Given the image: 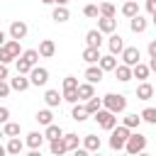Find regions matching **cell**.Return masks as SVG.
<instances>
[{"mask_svg":"<svg viewBox=\"0 0 156 156\" xmlns=\"http://www.w3.org/2000/svg\"><path fill=\"white\" fill-rule=\"evenodd\" d=\"M102 107L110 110L112 115H119L127 110V98L122 93H107V95H102Z\"/></svg>","mask_w":156,"mask_h":156,"instance_id":"6da1fadb","label":"cell"},{"mask_svg":"<svg viewBox=\"0 0 156 156\" xmlns=\"http://www.w3.org/2000/svg\"><path fill=\"white\" fill-rule=\"evenodd\" d=\"M22 56V49H20V41H15V39H7L5 41V46H0V63H10V61H17Z\"/></svg>","mask_w":156,"mask_h":156,"instance_id":"7a4b0ae2","label":"cell"},{"mask_svg":"<svg viewBox=\"0 0 156 156\" xmlns=\"http://www.w3.org/2000/svg\"><path fill=\"white\" fill-rule=\"evenodd\" d=\"M129 136H132V129H129V127H124V124L115 127V129H112V136H110V149H115V151H122Z\"/></svg>","mask_w":156,"mask_h":156,"instance_id":"3957f363","label":"cell"},{"mask_svg":"<svg viewBox=\"0 0 156 156\" xmlns=\"http://www.w3.org/2000/svg\"><path fill=\"white\" fill-rule=\"evenodd\" d=\"M146 136L144 134H139V132H132V136L127 139V144H124V151L129 154V156H139L141 151H146Z\"/></svg>","mask_w":156,"mask_h":156,"instance_id":"277c9868","label":"cell"},{"mask_svg":"<svg viewBox=\"0 0 156 156\" xmlns=\"http://www.w3.org/2000/svg\"><path fill=\"white\" fill-rule=\"evenodd\" d=\"M93 117H95L98 127H100V129H105V132H112V129L117 127V117H115L110 110H105V107H102L98 115H93Z\"/></svg>","mask_w":156,"mask_h":156,"instance_id":"5b68a950","label":"cell"},{"mask_svg":"<svg viewBox=\"0 0 156 156\" xmlns=\"http://www.w3.org/2000/svg\"><path fill=\"white\" fill-rule=\"evenodd\" d=\"M27 32H29L27 22H22V20H15V22L10 24V29H7V37H10V39H15V41H22V39L27 37Z\"/></svg>","mask_w":156,"mask_h":156,"instance_id":"8992f818","label":"cell"},{"mask_svg":"<svg viewBox=\"0 0 156 156\" xmlns=\"http://www.w3.org/2000/svg\"><path fill=\"white\" fill-rule=\"evenodd\" d=\"M122 63L129 66V68H134L136 63H141V51H139L136 46H124V51H122Z\"/></svg>","mask_w":156,"mask_h":156,"instance_id":"52a82bcc","label":"cell"},{"mask_svg":"<svg viewBox=\"0 0 156 156\" xmlns=\"http://www.w3.org/2000/svg\"><path fill=\"white\" fill-rule=\"evenodd\" d=\"M46 80H49V71L44 68V66H34L32 71H29V83L32 85H46Z\"/></svg>","mask_w":156,"mask_h":156,"instance_id":"ba28073f","label":"cell"},{"mask_svg":"<svg viewBox=\"0 0 156 156\" xmlns=\"http://www.w3.org/2000/svg\"><path fill=\"white\" fill-rule=\"evenodd\" d=\"M98 29H100L102 34H115L117 20H115V17H98Z\"/></svg>","mask_w":156,"mask_h":156,"instance_id":"9c48e42d","label":"cell"},{"mask_svg":"<svg viewBox=\"0 0 156 156\" xmlns=\"http://www.w3.org/2000/svg\"><path fill=\"white\" fill-rule=\"evenodd\" d=\"M37 51H39V56H41V58H51V56L56 54V44H54V39H41Z\"/></svg>","mask_w":156,"mask_h":156,"instance_id":"30bf717a","label":"cell"},{"mask_svg":"<svg viewBox=\"0 0 156 156\" xmlns=\"http://www.w3.org/2000/svg\"><path fill=\"white\" fill-rule=\"evenodd\" d=\"M80 58H83L85 63H90V66H98V61L102 58V54H100V49L85 46V49H83V54H80Z\"/></svg>","mask_w":156,"mask_h":156,"instance_id":"8fae6325","label":"cell"},{"mask_svg":"<svg viewBox=\"0 0 156 156\" xmlns=\"http://www.w3.org/2000/svg\"><path fill=\"white\" fill-rule=\"evenodd\" d=\"M29 85H32V83H29V76H20V73H17L15 78H10V88H12V90H17V93L29 90Z\"/></svg>","mask_w":156,"mask_h":156,"instance_id":"7c38bea8","label":"cell"},{"mask_svg":"<svg viewBox=\"0 0 156 156\" xmlns=\"http://www.w3.org/2000/svg\"><path fill=\"white\" fill-rule=\"evenodd\" d=\"M107 46H110V54L112 56H122V51H124V39L119 37V34H110V41H107Z\"/></svg>","mask_w":156,"mask_h":156,"instance_id":"4fadbf2b","label":"cell"},{"mask_svg":"<svg viewBox=\"0 0 156 156\" xmlns=\"http://www.w3.org/2000/svg\"><path fill=\"white\" fill-rule=\"evenodd\" d=\"M102 76H105V71L100 68V66H88L85 68V83H100L102 80Z\"/></svg>","mask_w":156,"mask_h":156,"instance_id":"5bb4252c","label":"cell"},{"mask_svg":"<svg viewBox=\"0 0 156 156\" xmlns=\"http://www.w3.org/2000/svg\"><path fill=\"white\" fill-rule=\"evenodd\" d=\"M51 20L58 22V24H61V22H68V20H71V10H68L66 5H56L54 12H51Z\"/></svg>","mask_w":156,"mask_h":156,"instance_id":"9a60e30c","label":"cell"},{"mask_svg":"<svg viewBox=\"0 0 156 156\" xmlns=\"http://www.w3.org/2000/svg\"><path fill=\"white\" fill-rule=\"evenodd\" d=\"M85 46L100 49V46H102V32H100V29H90V32L85 34Z\"/></svg>","mask_w":156,"mask_h":156,"instance_id":"2e32d148","label":"cell"},{"mask_svg":"<svg viewBox=\"0 0 156 156\" xmlns=\"http://www.w3.org/2000/svg\"><path fill=\"white\" fill-rule=\"evenodd\" d=\"M154 95H156V88H154L151 83H146V80L139 83V88H136V98H139V100H151Z\"/></svg>","mask_w":156,"mask_h":156,"instance_id":"e0dca14e","label":"cell"},{"mask_svg":"<svg viewBox=\"0 0 156 156\" xmlns=\"http://www.w3.org/2000/svg\"><path fill=\"white\" fill-rule=\"evenodd\" d=\"M90 98H95V85H93V83H80V85H78V100L88 102Z\"/></svg>","mask_w":156,"mask_h":156,"instance_id":"ac0fdd59","label":"cell"},{"mask_svg":"<svg viewBox=\"0 0 156 156\" xmlns=\"http://www.w3.org/2000/svg\"><path fill=\"white\" fill-rule=\"evenodd\" d=\"M24 144H27L32 151H37V149L44 144V134H41V132H29V134H27V139H24Z\"/></svg>","mask_w":156,"mask_h":156,"instance_id":"d6986e66","label":"cell"},{"mask_svg":"<svg viewBox=\"0 0 156 156\" xmlns=\"http://www.w3.org/2000/svg\"><path fill=\"white\" fill-rule=\"evenodd\" d=\"M83 149L90 151V154L100 151V136H95V134H85V136H83Z\"/></svg>","mask_w":156,"mask_h":156,"instance_id":"ffe728a7","label":"cell"},{"mask_svg":"<svg viewBox=\"0 0 156 156\" xmlns=\"http://www.w3.org/2000/svg\"><path fill=\"white\" fill-rule=\"evenodd\" d=\"M49 151H51V156H63V154H68V146H66L63 136H61V139L49 141Z\"/></svg>","mask_w":156,"mask_h":156,"instance_id":"44dd1931","label":"cell"},{"mask_svg":"<svg viewBox=\"0 0 156 156\" xmlns=\"http://www.w3.org/2000/svg\"><path fill=\"white\" fill-rule=\"evenodd\" d=\"M61 100H63V95H58V90H46V93H44V102H46L49 110H51V107H58Z\"/></svg>","mask_w":156,"mask_h":156,"instance_id":"7402d4cb","label":"cell"},{"mask_svg":"<svg viewBox=\"0 0 156 156\" xmlns=\"http://www.w3.org/2000/svg\"><path fill=\"white\" fill-rule=\"evenodd\" d=\"M5 146H7V154H10V156H20V154H22V149H24V141H22L20 136H12Z\"/></svg>","mask_w":156,"mask_h":156,"instance_id":"603a6c76","label":"cell"},{"mask_svg":"<svg viewBox=\"0 0 156 156\" xmlns=\"http://www.w3.org/2000/svg\"><path fill=\"white\" fill-rule=\"evenodd\" d=\"M146 27H149V22H146L141 15H136L134 20H129V29H132L134 34H141V32H146Z\"/></svg>","mask_w":156,"mask_h":156,"instance_id":"cb8c5ba5","label":"cell"},{"mask_svg":"<svg viewBox=\"0 0 156 156\" xmlns=\"http://www.w3.org/2000/svg\"><path fill=\"white\" fill-rule=\"evenodd\" d=\"M122 15L129 17V20H134V17L139 15V5H136V0H127V2L122 5Z\"/></svg>","mask_w":156,"mask_h":156,"instance_id":"d4e9b609","label":"cell"},{"mask_svg":"<svg viewBox=\"0 0 156 156\" xmlns=\"http://www.w3.org/2000/svg\"><path fill=\"white\" fill-rule=\"evenodd\" d=\"M115 76H117V80H122V83H127V80H132V78H134L132 68H129V66H124V63H119V66L115 68Z\"/></svg>","mask_w":156,"mask_h":156,"instance_id":"484cf974","label":"cell"},{"mask_svg":"<svg viewBox=\"0 0 156 156\" xmlns=\"http://www.w3.org/2000/svg\"><path fill=\"white\" fill-rule=\"evenodd\" d=\"M98 66H100L102 71H115V68H117L119 63H117V58H115L112 54H107V56H102V58L98 61Z\"/></svg>","mask_w":156,"mask_h":156,"instance_id":"4316f807","label":"cell"},{"mask_svg":"<svg viewBox=\"0 0 156 156\" xmlns=\"http://www.w3.org/2000/svg\"><path fill=\"white\" fill-rule=\"evenodd\" d=\"M71 117H73L76 122H85V119H88L90 115H88L85 105H78V102H76V105H73V110H71Z\"/></svg>","mask_w":156,"mask_h":156,"instance_id":"83f0119b","label":"cell"},{"mask_svg":"<svg viewBox=\"0 0 156 156\" xmlns=\"http://www.w3.org/2000/svg\"><path fill=\"white\" fill-rule=\"evenodd\" d=\"M34 119H37L39 124H44V127L54 124V115H51V110H49V107H46V110H39V112L34 115Z\"/></svg>","mask_w":156,"mask_h":156,"instance_id":"f1b7e54d","label":"cell"},{"mask_svg":"<svg viewBox=\"0 0 156 156\" xmlns=\"http://www.w3.org/2000/svg\"><path fill=\"white\" fill-rule=\"evenodd\" d=\"M63 136V129L58 127V124H49L46 129H44V139H49V141H54V139H61Z\"/></svg>","mask_w":156,"mask_h":156,"instance_id":"f546056e","label":"cell"},{"mask_svg":"<svg viewBox=\"0 0 156 156\" xmlns=\"http://www.w3.org/2000/svg\"><path fill=\"white\" fill-rule=\"evenodd\" d=\"M132 73H134V78H139V80L144 83V80L149 78V73H151V68H149L146 63H136V66L132 68Z\"/></svg>","mask_w":156,"mask_h":156,"instance_id":"4dcf8cb0","label":"cell"},{"mask_svg":"<svg viewBox=\"0 0 156 156\" xmlns=\"http://www.w3.org/2000/svg\"><path fill=\"white\" fill-rule=\"evenodd\" d=\"M85 110H88V115L93 117V115H98L100 110H102V98H90L88 102H85Z\"/></svg>","mask_w":156,"mask_h":156,"instance_id":"1f68e13d","label":"cell"},{"mask_svg":"<svg viewBox=\"0 0 156 156\" xmlns=\"http://www.w3.org/2000/svg\"><path fill=\"white\" fill-rule=\"evenodd\" d=\"M63 141H66L68 151H76V149H80V136H78V134H73V132L63 134Z\"/></svg>","mask_w":156,"mask_h":156,"instance_id":"d6a6232c","label":"cell"},{"mask_svg":"<svg viewBox=\"0 0 156 156\" xmlns=\"http://www.w3.org/2000/svg\"><path fill=\"white\" fill-rule=\"evenodd\" d=\"M122 124H124V127H129V129H136V127L141 124V115H136V112H129V115L122 119Z\"/></svg>","mask_w":156,"mask_h":156,"instance_id":"836d02e7","label":"cell"},{"mask_svg":"<svg viewBox=\"0 0 156 156\" xmlns=\"http://www.w3.org/2000/svg\"><path fill=\"white\" fill-rule=\"evenodd\" d=\"M2 134H5L7 139L20 136V124H17V122H7V124H2Z\"/></svg>","mask_w":156,"mask_h":156,"instance_id":"e575fe53","label":"cell"},{"mask_svg":"<svg viewBox=\"0 0 156 156\" xmlns=\"http://www.w3.org/2000/svg\"><path fill=\"white\" fill-rule=\"evenodd\" d=\"M98 7H100V17H115V12H117L112 2H100Z\"/></svg>","mask_w":156,"mask_h":156,"instance_id":"d590c367","label":"cell"},{"mask_svg":"<svg viewBox=\"0 0 156 156\" xmlns=\"http://www.w3.org/2000/svg\"><path fill=\"white\" fill-rule=\"evenodd\" d=\"M22 58L29 61L32 66H37V63H39V51H37V49H27V51H22Z\"/></svg>","mask_w":156,"mask_h":156,"instance_id":"8d00e7d4","label":"cell"},{"mask_svg":"<svg viewBox=\"0 0 156 156\" xmlns=\"http://www.w3.org/2000/svg\"><path fill=\"white\" fill-rule=\"evenodd\" d=\"M32 68H34V66H32L29 61H24L22 56L17 58V73H20V76H29V71H32Z\"/></svg>","mask_w":156,"mask_h":156,"instance_id":"74e56055","label":"cell"},{"mask_svg":"<svg viewBox=\"0 0 156 156\" xmlns=\"http://www.w3.org/2000/svg\"><path fill=\"white\" fill-rule=\"evenodd\" d=\"M141 119L149 124H156V107H144L141 110Z\"/></svg>","mask_w":156,"mask_h":156,"instance_id":"f35d334b","label":"cell"},{"mask_svg":"<svg viewBox=\"0 0 156 156\" xmlns=\"http://www.w3.org/2000/svg\"><path fill=\"white\" fill-rule=\"evenodd\" d=\"M78 85H80V83H78L76 76H66V78H63V90H78Z\"/></svg>","mask_w":156,"mask_h":156,"instance_id":"ab89813d","label":"cell"},{"mask_svg":"<svg viewBox=\"0 0 156 156\" xmlns=\"http://www.w3.org/2000/svg\"><path fill=\"white\" fill-rule=\"evenodd\" d=\"M83 15L90 17V20H95V17H100V7H98V5H85V7H83Z\"/></svg>","mask_w":156,"mask_h":156,"instance_id":"60d3db41","label":"cell"},{"mask_svg":"<svg viewBox=\"0 0 156 156\" xmlns=\"http://www.w3.org/2000/svg\"><path fill=\"white\" fill-rule=\"evenodd\" d=\"M63 100L71 102V105H76L78 102V90H63Z\"/></svg>","mask_w":156,"mask_h":156,"instance_id":"b9f144b4","label":"cell"},{"mask_svg":"<svg viewBox=\"0 0 156 156\" xmlns=\"http://www.w3.org/2000/svg\"><path fill=\"white\" fill-rule=\"evenodd\" d=\"M12 93V88H10V80H0V98H7Z\"/></svg>","mask_w":156,"mask_h":156,"instance_id":"7bdbcfd3","label":"cell"},{"mask_svg":"<svg viewBox=\"0 0 156 156\" xmlns=\"http://www.w3.org/2000/svg\"><path fill=\"white\" fill-rule=\"evenodd\" d=\"M7 122H10V110L0 107V124H7Z\"/></svg>","mask_w":156,"mask_h":156,"instance_id":"ee69618b","label":"cell"},{"mask_svg":"<svg viewBox=\"0 0 156 156\" xmlns=\"http://www.w3.org/2000/svg\"><path fill=\"white\" fill-rule=\"evenodd\" d=\"M146 12H149L151 17L156 15V0H146Z\"/></svg>","mask_w":156,"mask_h":156,"instance_id":"f6af8a7d","label":"cell"},{"mask_svg":"<svg viewBox=\"0 0 156 156\" xmlns=\"http://www.w3.org/2000/svg\"><path fill=\"white\" fill-rule=\"evenodd\" d=\"M7 78H10V68L5 63H0V80H7Z\"/></svg>","mask_w":156,"mask_h":156,"instance_id":"bcb514c9","label":"cell"},{"mask_svg":"<svg viewBox=\"0 0 156 156\" xmlns=\"http://www.w3.org/2000/svg\"><path fill=\"white\" fill-rule=\"evenodd\" d=\"M149 58H156V39L149 41Z\"/></svg>","mask_w":156,"mask_h":156,"instance_id":"7dc6e473","label":"cell"},{"mask_svg":"<svg viewBox=\"0 0 156 156\" xmlns=\"http://www.w3.org/2000/svg\"><path fill=\"white\" fill-rule=\"evenodd\" d=\"M71 154H73V156H90V151H85L83 146H80V149H76V151H71Z\"/></svg>","mask_w":156,"mask_h":156,"instance_id":"c3c4849f","label":"cell"},{"mask_svg":"<svg viewBox=\"0 0 156 156\" xmlns=\"http://www.w3.org/2000/svg\"><path fill=\"white\" fill-rule=\"evenodd\" d=\"M5 37H7V34H5V32H2V29H0V46H5V41H7V39H5Z\"/></svg>","mask_w":156,"mask_h":156,"instance_id":"681fc988","label":"cell"},{"mask_svg":"<svg viewBox=\"0 0 156 156\" xmlns=\"http://www.w3.org/2000/svg\"><path fill=\"white\" fill-rule=\"evenodd\" d=\"M149 68H151V71L156 73V58H151V61H149Z\"/></svg>","mask_w":156,"mask_h":156,"instance_id":"f907efd6","label":"cell"},{"mask_svg":"<svg viewBox=\"0 0 156 156\" xmlns=\"http://www.w3.org/2000/svg\"><path fill=\"white\" fill-rule=\"evenodd\" d=\"M0 156H7V146H2V144H0Z\"/></svg>","mask_w":156,"mask_h":156,"instance_id":"816d5d0a","label":"cell"},{"mask_svg":"<svg viewBox=\"0 0 156 156\" xmlns=\"http://www.w3.org/2000/svg\"><path fill=\"white\" fill-rule=\"evenodd\" d=\"M51 2H54V5H66L68 0H51Z\"/></svg>","mask_w":156,"mask_h":156,"instance_id":"f5cc1de1","label":"cell"},{"mask_svg":"<svg viewBox=\"0 0 156 156\" xmlns=\"http://www.w3.org/2000/svg\"><path fill=\"white\" fill-rule=\"evenodd\" d=\"M27 156H41V154H39V149H37V151H29Z\"/></svg>","mask_w":156,"mask_h":156,"instance_id":"db71d44e","label":"cell"},{"mask_svg":"<svg viewBox=\"0 0 156 156\" xmlns=\"http://www.w3.org/2000/svg\"><path fill=\"white\" fill-rule=\"evenodd\" d=\"M41 2H44V5H54V2H51V0H41Z\"/></svg>","mask_w":156,"mask_h":156,"instance_id":"11a10c76","label":"cell"},{"mask_svg":"<svg viewBox=\"0 0 156 156\" xmlns=\"http://www.w3.org/2000/svg\"><path fill=\"white\" fill-rule=\"evenodd\" d=\"M139 156H151V154H146V151H141V154H139Z\"/></svg>","mask_w":156,"mask_h":156,"instance_id":"9f6ffc18","label":"cell"},{"mask_svg":"<svg viewBox=\"0 0 156 156\" xmlns=\"http://www.w3.org/2000/svg\"><path fill=\"white\" fill-rule=\"evenodd\" d=\"M90 156H102V154H100V151H95V154H90Z\"/></svg>","mask_w":156,"mask_h":156,"instance_id":"6f0895ef","label":"cell"},{"mask_svg":"<svg viewBox=\"0 0 156 156\" xmlns=\"http://www.w3.org/2000/svg\"><path fill=\"white\" fill-rule=\"evenodd\" d=\"M151 22H154V24H156V15H154V17H151Z\"/></svg>","mask_w":156,"mask_h":156,"instance_id":"680465c9","label":"cell"},{"mask_svg":"<svg viewBox=\"0 0 156 156\" xmlns=\"http://www.w3.org/2000/svg\"><path fill=\"white\" fill-rule=\"evenodd\" d=\"M2 136H5V134H2V127H0V139H2Z\"/></svg>","mask_w":156,"mask_h":156,"instance_id":"91938a15","label":"cell"},{"mask_svg":"<svg viewBox=\"0 0 156 156\" xmlns=\"http://www.w3.org/2000/svg\"><path fill=\"white\" fill-rule=\"evenodd\" d=\"M119 156H129V154H127V151H124V154H119Z\"/></svg>","mask_w":156,"mask_h":156,"instance_id":"94428289","label":"cell"},{"mask_svg":"<svg viewBox=\"0 0 156 156\" xmlns=\"http://www.w3.org/2000/svg\"><path fill=\"white\" fill-rule=\"evenodd\" d=\"M102 2H105V0H102Z\"/></svg>","mask_w":156,"mask_h":156,"instance_id":"6125c7cd","label":"cell"}]
</instances>
